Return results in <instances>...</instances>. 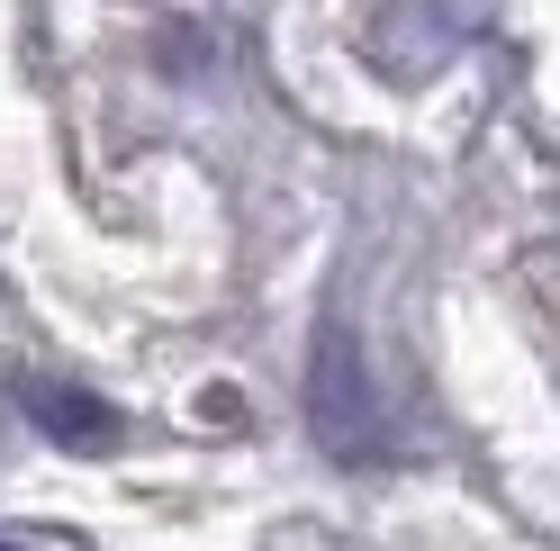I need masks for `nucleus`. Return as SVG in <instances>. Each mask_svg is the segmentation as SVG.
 <instances>
[{"label":"nucleus","instance_id":"obj_3","mask_svg":"<svg viewBox=\"0 0 560 551\" xmlns=\"http://www.w3.org/2000/svg\"><path fill=\"white\" fill-rule=\"evenodd\" d=\"M0 551H27V542H0Z\"/></svg>","mask_w":560,"mask_h":551},{"label":"nucleus","instance_id":"obj_2","mask_svg":"<svg viewBox=\"0 0 560 551\" xmlns=\"http://www.w3.org/2000/svg\"><path fill=\"white\" fill-rule=\"evenodd\" d=\"M19 407H27V425H37L46 443H63V453H109L118 443V407L100 389H82V380H37V371H27Z\"/></svg>","mask_w":560,"mask_h":551},{"label":"nucleus","instance_id":"obj_1","mask_svg":"<svg viewBox=\"0 0 560 551\" xmlns=\"http://www.w3.org/2000/svg\"><path fill=\"white\" fill-rule=\"evenodd\" d=\"M307 417H317V443L335 461H371L380 443V417H371V380H362V353L353 335L326 326L317 335V380H307Z\"/></svg>","mask_w":560,"mask_h":551}]
</instances>
